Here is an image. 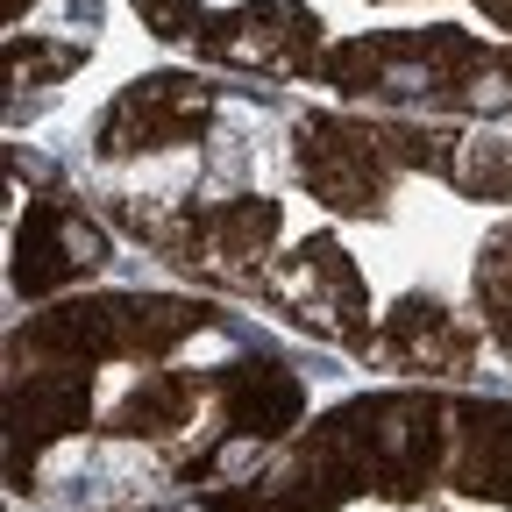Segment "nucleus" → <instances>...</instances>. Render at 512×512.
<instances>
[{"instance_id":"obj_1","label":"nucleus","mask_w":512,"mask_h":512,"mask_svg":"<svg viewBox=\"0 0 512 512\" xmlns=\"http://www.w3.org/2000/svg\"><path fill=\"white\" fill-rule=\"evenodd\" d=\"M185 178H192V157H171V164L136 171V192H171V185H185Z\"/></svg>"}]
</instances>
